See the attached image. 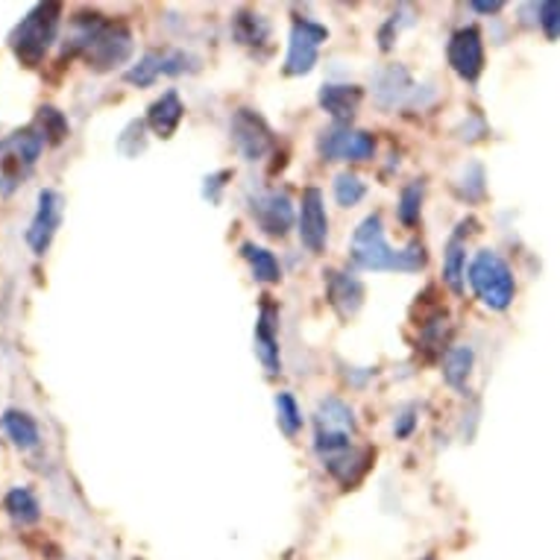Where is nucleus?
I'll use <instances>...</instances> for the list:
<instances>
[{
    "label": "nucleus",
    "mask_w": 560,
    "mask_h": 560,
    "mask_svg": "<svg viewBox=\"0 0 560 560\" xmlns=\"http://www.w3.org/2000/svg\"><path fill=\"white\" fill-rule=\"evenodd\" d=\"M65 54L83 56L94 71H112L132 56V33L127 24L106 21L103 15H77L65 42Z\"/></svg>",
    "instance_id": "nucleus-1"
},
{
    "label": "nucleus",
    "mask_w": 560,
    "mask_h": 560,
    "mask_svg": "<svg viewBox=\"0 0 560 560\" xmlns=\"http://www.w3.org/2000/svg\"><path fill=\"white\" fill-rule=\"evenodd\" d=\"M352 261L364 270H420L425 267V247L420 241H413L405 249H394L385 241V230H382V218L370 214L359 223V230L352 235Z\"/></svg>",
    "instance_id": "nucleus-2"
},
{
    "label": "nucleus",
    "mask_w": 560,
    "mask_h": 560,
    "mask_svg": "<svg viewBox=\"0 0 560 560\" xmlns=\"http://www.w3.org/2000/svg\"><path fill=\"white\" fill-rule=\"evenodd\" d=\"M47 138L38 127H27L12 132L0 141V194H15L21 183L33 174Z\"/></svg>",
    "instance_id": "nucleus-3"
},
{
    "label": "nucleus",
    "mask_w": 560,
    "mask_h": 560,
    "mask_svg": "<svg viewBox=\"0 0 560 560\" xmlns=\"http://www.w3.org/2000/svg\"><path fill=\"white\" fill-rule=\"evenodd\" d=\"M59 15H62L59 3H38L36 10L12 30L10 47L21 65H27V68L42 65L45 54L54 45L56 30H59Z\"/></svg>",
    "instance_id": "nucleus-4"
},
{
    "label": "nucleus",
    "mask_w": 560,
    "mask_h": 560,
    "mask_svg": "<svg viewBox=\"0 0 560 560\" xmlns=\"http://www.w3.org/2000/svg\"><path fill=\"white\" fill-rule=\"evenodd\" d=\"M469 285L476 291V296L487 308L493 312H505L508 305L514 303L516 282L511 267L493 253V249H481L476 258L469 261Z\"/></svg>",
    "instance_id": "nucleus-5"
},
{
    "label": "nucleus",
    "mask_w": 560,
    "mask_h": 560,
    "mask_svg": "<svg viewBox=\"0 0 560 560\" xmlns=\"http://www.w3.org/2000/svg\"><path fill=\"white\" fill-rule=\"evenodd\" d=\"M314 425H317L314 450H317V455L323 460L338 458V455L352 450V441H355V417H352V408L347 402H340L335 396L323 399L317 405V413H314Z\"/></svg>",
    "instance_id": "nucleus-6"
},
{
    "label": "nucleus",
    "mask_w": 560,
    "mask_h": 560,
    "mask_svg": "<svg viewBox=\"0 0 560 560\" xmlns=\"http://www.w3.org/2000/svg\"><path fill=\"white\" fill-rule=\"evenodd\" d=\"M317 150L329 162H368L376 153V138L361 129H349L343 124L323 129L317 138Z\"/></svg>",
    "instance_id": "nucleus-7"
},
{
    "label": "nucleus",
    "mask_w": 560,
    "mask_h": 560,
    "mask_svg": "<svg viewBox=\"0 0 560 560\" xmlns=\"http://www.w3.org/2000/svg\"><path fill=\"white\" fill-rule=\"evenodd\" d=\"M232 141H235V148L244 159L249 162H258V159H265L273 148V132L265 124L261 115H256L253 109H238L232 115Z\"/></svg>",
    "instance_id": "nucleus-8"
},
{
    "label": "nucleus",
    "mask_w": 560,
    "mask_h": 560,
    "mask_svg": "<svg viewBox=\"0 0 560 560\" xmlns=\"http://www.w3.org/2000/svg\"><path fill=\"white\" fill-rule=\"evenodd\" d=\"M326 27L314 24L308 19H300L291 30V45H288V59H285V74L300 77L308 74L317 62V50L326 42Z\"/></svg>",
    "instance_id": "nucleus-9"
},
{
    "label": "nucleus",
    "mask_w": 560,
    "mask_h": 560,
    "mask_svg": "<svg viewBox=\"0 0 560 560\" xmlns=\"http://www.w3.org/2000/svg\"><path fill=\"white\" fill-rule=\"evenodd\" d=\"M446 56H450L452 71L467 80V83H476L478 74L485 71V42H481V33L476 27H464L452 36L450 47H446Z\"/></svg>",
    "instance_id": "nucleus-10"
},
{
    "label": "nucleus",
    "mask_w": 560,
    "mask_h": 560,
    "mask_svg": "<svg viewBox=\"0 0 560 560\" xmlns=\"http://www.w3.org/2000/svg\"><path fill=\"white\" fill-rule=\"evenodd\" d=\"M194 62L185 50H153V54L141 56L138 65H132L127 74V83L132 85H153L162 74H185Z\"/></svg>",
    "instance_id": "nucleus-11"
},
{
    "label": "nucleus",
    "mask_w": 560,
    "mask_h": 560,
    "mask_svg": "<svg viewBox=\"0 0 560 560\" xmlns=\"http://www.w3.org/2000/svg\"><path fill=\"white\" fill-rule=\"evenodd\" d=\"M59 223H62V197L47 188V191L38 194V209L27 230V244L36 256H45Z\"/></svg>",
    "instance_id": "nucleus-12"
},
{
    "label": "nucleus",
    "mask_w": 560,
    "mask_h": 560,
    "mask_svg": "<svg viewBox=\"0 0 560 560\" xmlns=\"http://www.w3.org/2000/svg\"><path fill=\"white\" fill-rule=\"evenodd\" d=\"M249 212H253L256 223L261 226V232L273 235V238H282L291 230V223H294V206H291L285 191L258 194L256 200L249 202Z\"/></svg>",
    "instance_id": "nucleus-13"
},
{
    "label": "nucleus",
    "mask_w": 560,
    "mask_h": 560,
    "mask_svg": "<svg viewBox=\"0 0 560 560\" xmlns=\"http://www.w3.org/2000/svg\"><path fill=\"white\" fill-rule=\"evenodd\" d=\"M326 235H329V218H326L320 188H305L303 209H300V241L305 244V249L323 253Z\"/></svg>",
    "instance_id": "nucleus-14"
},
{
    "label": "nucleus",
    "mask_w": 560,
    "mask_h": 560,
    "mask_svg": "<svg viewBox=\"0 0 560 560\" xmlns=\"http://www.w3.org/2000/svg\"><path fill=\"white\" fill-rule=\"evenodd\" d=\"M326 282H329V303L331 308L349 320L352 314L359 312L361 303H364V288L355 276L349 273H340V270H331L326 273Z\"/></svg>",
    "instance_id": "nucleus-15"
},
{
    "label": "nucleus",
    "mask_w": 560,
    "mask_h": 560,
    "mask_svg": "<svg viewBox=\"0 0 560 560\" xmlns=\"http://www.w3.org/2000/svg\"><path fill=\"white\" fill-rule=\"evenodd\" d=\"M276 308L273 305H261V314H258L256 323V355L258 361L265 364V370L270 376H276L282 364H279V338H276Z\"/></svg>",
    "instance_id": "nucleus-16"
},
{
    "label": "nucleus",
    "mask_w": 560,
    "mask_h": 560,
    "mask_svg": "<svg viewBox=\"0 0 560 560\" xmlns=\"http://www.w3.org/2000/svg\"><path fill=\"white\" fill-rule=\"evenodd\" d=\"M361 103V89L359 85H323L320 89V106L329 112L331 118L347 127L349 120L355 118Z\"/></svg>",
    "instance_id": "nucleus-17"
},
{
    "label": "nucleus",
    "mask_w": 560,
    "mask_h": 560,
    "mask_svg": "<svg viewBox=\"0 0 560 560\" xmlns=\"http://www.w3.org/2000/svg\"><path fill=\"white\" fill-rule=\"evenodd\" d=\"M185 115V106L179 101V94L176 92H165L159 97L148 112V127L156 132L159 138H171L179 129Z\"/></svg>",
    "instance_id": "nucleus-18"
},
{
    "label": "nucleus",
    "mask_w": 560,
    "mask_h": 560,
    "mask_svg": "<svg viewBox=\"0 0 560 560\" xmlns=\"http://www.w3.org/2000/svg\"><path fill=\"white\" fill-rule=\"evenodd\" d=\"M370 464H373V450H355V446L349 452H343V455H338V458L323 460V467L329 469L331 476L347 487L355 485V481L368 472Z\"/></svg>",
    "instance_id": "nucleus-19"
},
{
    "label": "nucleus",
    "mask_w": 560,
    "mask_h": 560,
    "mask_svg": "<svg viewBox=\"0 0 560 560\" xmlns=\"http://www.w3.org/2000/svg\"><path fill=\"white\" fill-rule=\"evenodd\" d=\"M411 92V80H408V71L399 68V65H390L387 71H382L376 80V101L378 106L385 109H394L396 103H402L405 94Z\"/></svg>",
    "instance_id": "nucleus-20"
},
{
    "label": "nucleus",
    "mask_w": 560,
    "mask_h": 560,
    "mask_svg": "<svg viewBox=\"0 0 560 560\" xmlns=\"http://www.w3.org/2000/svg\"><path fill=\"white\" fill-rule=\"evenodd\" d=\"M3 432L19 450H36L38 446V425L33 423V417L24 411H7L3 413Z\"/></svg>",
    "instance_id": "nucleus-21"
},
{
    "label": "nucleus",
    "mask_w": 560,
    "mask_h": 560,
    "mask_svg": "<svg viewBox=\"0 0 560 560\" xmlns=\"http://www.w3.org/2000/svg\"><path fill=\"white\" fill-rule=\"evenodd\" d=\"M472 349L469 347H452L446 349V359H443V376L455 390H464L467 387V378L472 373Z\"/></svg>",
    "instance_id": "nucleus-22"
},
{
    "label": "nucleus",
    "mask_w": 560,
    "mask_h": 560,
    "mask_svg": "<svg viewBox=\"0 0 560 560\" xmlns=\"http://www.w3.org/2000/svg\"><path fill=\"white\" fill-rule=\"evenodd\" d=\"M7 514L12 516V523L19 525H33L38 523V516H42V508H38V499L30 493L27 487H15L7 493Z\"/></svg>",
    "instance_id": "nucleus-23"
},
{
    "label": "nucleus",
    "mask_w": 560,
    "mask_h": 560,
    "mask_svg": "<svg viewBox=\"0 0 560 560\" xmlns=\"http://www.w3.org/2000/svg\"><path fill=\"white\" fill-rule=\"evenodd\" d=\"M464 270H467V253H464V241H460V232L450 241L446 247V256H443V279L446 285L460 294L464 291Z\"/></svg>",
    "instance_id": "nucleus-24"
},
{
    "label": "nucleus",
    "mask_w": 560,
    "mask_h": 560,
    "mask_svg": "<svg viewBox=\"0 0 560 560\" xmlns=\"http://www.w3.org/2000/svg\"><path fill=\"white\" fill-rule=\"evenodd\" d=\"M244 258L253 267V276H256L258 282H279L282 279V270H279V261L270 249L256 247V244H244Z\"/></svg>",
    "instance_id": "nucleus-25"
},
{
    "label": "nucleus",
    "mask_w": 560,
    "mask_h": 560,
    "mask_svg": "<svg viewBox=\"0 0 560 560\" xmlns=\"http://www.w3.org/2000/svg\"><path fill=\"white\" fill-rule=\"evenodd\" d=\"M276 413H279V429L288 434V438H294L300 429H303V411H300V405L288 390L276 396Z\"/></svg>",
    "instance_id": "nucleus-26"
},
{
    "label": "nucleus",
    "mask_w": 560,
    "mask_h": 560,
    "mask_svg": "<svg viewBox=\"0 0 560 560\" xmlns=\"http://www.w3.org/2000/svg\"><path fill=\"white\" fill-rule=\"evenodd\" d=\"M235 36L244 42V45H261L267 36H270V27L261 15H253V12H241L235 19Z\"/></svg>",
    "instance_id": "nucleus-27"
},
{
    "label": "nucleus",
    "mask_w": 560,
    "mask_h": 560,
    "mask_svg": "<svg viewBox=\"0 0 560 560\" xmlns=\"http://www.w3.org/2000/svg\"><path fill=\"white\" fill-rule=\"evenodd\" d=\"M364 194H368V185L361 183L355 174H340L335 179V200L343 206V209H352V206H359L364 200Z\"/></svg>",
    "instance_id": "nucleus-28"
},
{
    "label": "nucleus",
    "mask_w": 560,
    "mask_h": 560,
    "mask_svg": "<svg viewBox=\"0 0 560 560\" xmlns=\"http://www.w3.org/2000/svg\"><path fill=\"white\" fill-rule=\"evenodd\" d=\"M420 202H423V185H405L402 194H399V209H396V214H399V221L405 226H413V223L420 221Z\"/></svg>",
    "instance_id": "nucleus-29"
},
{
    "label": "nucleus",
    "mask_w": 560,
    "mask_h": 560,
    "mask_svg": "<svg viewBox=\"0 0 560 560\" xmlns=\"http://www.w3.org/2000/svg\"><path fill=\"white\" fill-rule=\"evenodd\" d=\"M38 129L45 132L47 141H62L68 136V120L62 118V112L54 109V106H42L38 109Z\"/></svg>",
    "instance_id": "nucleus-30"
},
{
    "label": "nucleus",
    "mask_w": 560,
    "mask_h": 560,
    "mask_svg": "<svg viewBox=\"0 0 560 560\" xmlns=\"http://www.w3.org/2000/svg\"><path fill=\"white\" fill-rule=\"evenodd\" d=\"M540 12V27L549 38H560V3L558 0H549V3H540L537 7Z\"/></svg>",
    "instance_id": "nucleus-31"
},
{
    "label": "nucleus",
    "mask_w": 560,
    "mask_h": 560,
    "mask_svg": "<svg viewBox=\"0 0 560 560\" xmlns=\"http://www.w3.org/2000/svg\"><path fill=\"white\" fill-rule=\"evenodd\" d=\"M230 171H221V174H214V176H209V179H206V188H202V194H206V197H209V200L212 202H218L221 200V188L226 183H223V179H230Z\"/></svg>",
    "instance_id": "nucleus-32"
},
{
    "label": "nucleus",
    "mask_w": 560,
    "mask_h": 560,
    "mask_svg": "<svg viewBox=\"0 0 560 560\" xmlns=\"http://www.w3.org/2000/svg\"><path fill=\"white\" fill-rule=\"evenodd\" d=\"M502 7H505L502 0H493V3H472V10H478V12H499Z\"/></svg>",
    "instance_id": "nucleus-33"
}]
</instances>
